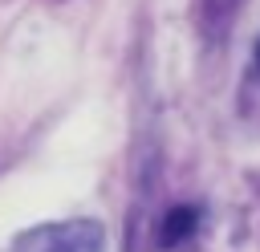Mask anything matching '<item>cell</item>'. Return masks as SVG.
Segmentation results:
<instances>
[{
  "label": "cell",
  "mask_w": 260,
  "mask_h": 252,
  "mask_svg": "<svg viewBox=\"0 0 260 252\" xmlns=\"http://www.w3.org/2000/svg\"><path fill=\"white\" fill-rule=\"evenodd\" d=\"M12 252H106V228L98 219H57L16 236Z\"/></svg>",
  "instance_id": "6da1fadb"
},
{
  "label": "cell",
  "mask_w": 260,
  "mask_h": 252,
  "mask_svg": "<svg viewBox=\"0 0 260 252\" xmlns=\"http://www.w3.org/2000/svg\"><path fill=\"white\" fill-rule=\"evenodd\" d=\"M195 228H199V211H195V207H171L167 219H162V228H158V244H162V248H175V244H183Z\"/></svg>",
  "instance_id": "7a4b0ae2"
}]
</instances>
